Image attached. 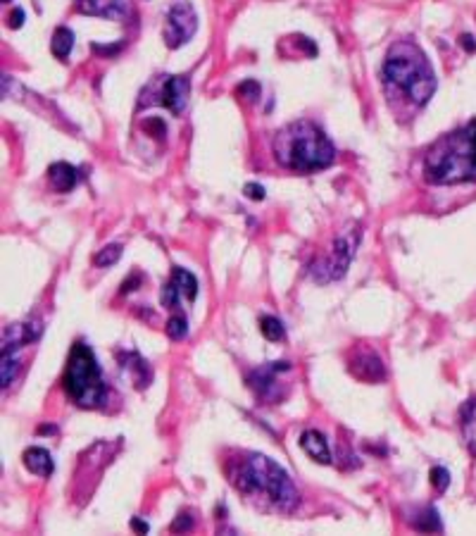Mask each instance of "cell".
Listing matches in <instances>:
<instances>
[{"mask_svg":"<svg viewBox=\"0 0 476 536\" xmlns=\"http://www.w3.org/2000/svg\"><path fill=\"white\" fill-rule=\"evenodd\" d=\"M424 177L441 186L476 181V120L445 133L429 148L424 158Z\"/></svg>","mask_w":476,"mask_h":536,"instance_id":"obj_1","label":"cell"},{"mask_svg":"<svg viewBox=\"0 0 476 536\" xmlns=\"http://www.w3.org/2000/svg\"><path fill=\"white\" fill-rule=\"evenodd\" d=\"M274 158L293 172H317L331 167L336 148L315 122H293L274 136Z\"/></svg>","mask_w":476,"mask_h":536,"instance_id":"obj_2","label":"cell"},{"mask_svg":"<svg viewBox=\"0 0 476 536\" xmlns=\"http://www.w3.org/2000/svg\"><path fill=\"white\" fill-rule=\"evenodd\" d=\"M384 81L402 91L414 105H427L436 93V74L424 50L414 41H395L384 60Z\"/></svg>","mask_w":476,"mask_h":536,"instance_id":"obj_3","label":"cell"},{"mask_svg":"<svg viewBox=\"0 0 476 536\" xmlns=\"http://www.w3.org/2000/svg\"><path fill=\"white\" fill-rule=\"evenodd\" d=\"M233 484L243 494L267 496L274 505L286 512L295 510V505L300 503L298 489H295L290 474L277 460L262 453H250L243 457V462L236 470V477H233Z\"/></svg>","mask_w":476,"mask_h":536,"instance_id":"obj_4","label":"cell"},{"mask_svg":"<svg viewBox=\"0 0 476 536\" xmlns=\"http://www.w3.org/2000/svg\"><path fill=\"white\" fill-rule=\"evenodd\" d=\"M63 387L72 403H76L79 407L93 410V407L103 405L105 393H108L103 370H100L93 350L83 341H76L72 346L63 374Z\"/></svg>","mask_w":476,"mask_h":536,"instance_id":"obj_5","label":"cell"},{"mask_svg":"<svg viewBox=\"0 0 476 536\" xmlns=\"http://www.w3.org/2000/svg\"><path fill=\"white\" fill-rule=\"evenodd\" d=\"M198 29V17L188 0H174L167 10L165 22V43L170 48H181L190 41Z\"/></svg>","mask_w":476,"mask_h":536,"instance_id":"obj_6","label":"cell"},{"mask_svg":"<svg viewBox=\"0 0 476 536\" xmlns=\"http://www.w3.org/2000/svg\"><path fill=\"white\" fill-rule=\"evenodd\" d=\"M357 238H360L357 234L352 238L340 236L338 241L334 243L331 253H329L322 262L312 265V277H315L317 282H334V279L343 277L350 265V260H352V253H355Z\"/></svg>","mask_w":476,"mask_h":536,"instance_id":"obj_7","label":"cell"},{"mask_svg":"<svg viewBox=\"0 0 476 536\" xmlns=\"http://www.w3.org/2000/svg\"><path fill=\"white\" fill-rule=\"evenodd\" d=\"M290 370V362H274V365H265L260 370L250 372L248 377V387L255 391V396L262 400V403H279L284 398V387L277 382L279 374L281 372H288Z\"/></svg>","mask_w":476,"mask_h":536,"instance_id":"obj_8","label":"cell"},{"mask_svg":"<svg viewBox=\"0 0 476 536\" xmlns=\"http://www.w3.org/2000/svg\"><path fill=\"white\" fill-rule=\"evenodd\" d=\"M153 91L158 93L155 103L165 105L172 115H181L188 105L190 96V79L186 76H162L158 83H153Z\"/></svg>","mask_w":476,"mask_h":536,"instance_id":"obj_9","label":"cell"},{"mask_svg":"<svg viewBox=\"0 0 476 536\" xmlns=\"http://www.w3.org/2000/svg\"><path fill=\"white\" fill-rule=\"evenodd\" d=\"M350 372L355 374L357 379H365L369 384H379L386 379V370H384V360L372 353L367 348H357L355 355L350 357Z\"/></svg>","mask_w":476,"mask_h":536,"instance_id":"obj_10","label":"cell"},{"mask_svg":"<svg viewBox=\"0 0 476 536\" xmlns=\"http://www.w3.org/2000/svg\"><path fill=\"white\" fill-rule=\"evenodd\" d=\"M76 13L105 19H122L126 15V0H76Z\"/></svg>","mask_w":476,"mask_h":536,"instance_id":"obj_11","label":"cell"},{"mask_svg":"<svg viewBox=\"0 0 476 536\" xmlns=\"http://www.w3.org/2000/svg\"><path fill=\"white\" fill-rule=\"evenodd\" d=\"M300 446L315 462H322V465H329V462H331V450H329L327 439H324V434L317 432V429H307V432H302L300 434Z\"/></svg>","mask_w":476,"mask_h":536,"instance_id":"obj_12","label":"cell"},{"mask_svg":"<svg viewBox=\"0 0 476 536\" xmlns=\"http://www.w3.org/2000/svg\"><path fill=\"white\" fill-rule=\"evenodd\" d=\"M22 462H24L26 470H29L31 474H38V477H50L53 470H55L53 457H50L48 450L41 448V446H31V448H26L24 455H22Z\"/></svg>","mask_w":476,"mask_h":536,"instance_id":"obj_13","label":"cell"},{"mask_svg":"<svg viewBox=\"0 0 476 536\" xmlns=\"http://www.w3.org/2000/svg\"><path fill=\"white\" fill-rule=\"evenodd\" d=\"M48 179L60 193H69L72 188L79 184V170L72 167L69 163H58V165H50L48 170Z\"/></svg>","mask_w":476,"mask_h":536,"instance_id":"obj_14","label":"cell"},{"mask_svg":"<svg viewBox=\"0 0 476 536\" xmlns=\"http://www.w3.org/2000/svg\"><path fill=\"white\" fill-rule=\"evenodd\" d=\"M460 429L464 446L469 448V453L476 455V398H469L460 410Z\"/></svg>","mask_w":476,"mask_h":536,"instance_id":"obj_15","label":"cell"},{"mask_svg":"<svg viewBox=\"0 0 476 536\" xmlns=\"http://www.w3.org/2000/svg\"><path fill=\"white\" fill-rule=\"evenodd\" d=\"M17 372H19V348L3 346V353H0V384H3V389H10Z\"/></svg>","mask_w":476,"mask_h":536,"instance_id":"obj_16","label":"cell"},{"mask_svg":"<svg viewBox=\"0 0 476 536\" xmlns=\"http://www.w3.org/2000/svg\"><path fill=\"white\" fill-rule=\"evenodd\" d=\"M120 357H122V365L129 367V372H131L136 387L138 389L148 387V384H150V367H148V362H145L143 357L136 355V353H122Z\"/></svg>","mask_w":476,"mask_h":536,"instance_id":"obj_17","label":"cell"},{"mask_svg":"<svg viewBox=\"0 0 476 536\" xmlns=\"http://www.w3.org/2000/svg\"><path fill=\"white\" fill-rule=\"evenodd\" d=\"M170 282L174 284V286L179 289V293H181L186 300L198 298V279L190 275L188 270H183V267H174V270H172Z\"/></svg>","mask_w":476,"mask_h":536,"instance_id":"obj_18","label":"cell"},{"mask_svg":"<svg viewBox=\"0 0 476 536\" xmlns=\"http://www.w3.org/2000/svg\"><path fill=\"white\" fill-rule=\"evenodd\" d=\"M72 48H74V33H72V29H67V26L55 29L53 43H50V50H53L55 58L67 60L69 58V53H72Z\"/></svg>","mask_w":476,"mask_h":536,"instance_id":"obj_19","label":"cell"},{"mask_svg":"<svg viewBox=\"0 0 476 536\" xmlns=\"http://www.w3.org/2000/svg\"><path fill=\"white\" fill-rule=\"evenodd\" d=\"M419 520H412L410 524L414 529H419V532H441L443 529V524H441V517L438 512H436V507H427V510L419 512Z\"/></svg>","mask_w":476,"mask_h":536,"instance_id":"obj_20","label":"cell"},{"mask_svg":"<svg viewBox=\"0 0 476 536\" xmlns=\"http://www.w3.org/2000/svg\"><path fill=\"white\" fill-rule=\"evenodd\" d=\"M260 332L265 334L270 341H281L286 329H284V325H281V320H279V317L267 315V317H260Z\"/></svg>","mask_w":476,"mask_h":536,"instance_id":"obj_21","label":"cell"},{"mask_svg":"<svg viewBox=\"0 0 476 536\" xmlns=\"http://www.w3.org/2000/svg\"><path fill=\"white\" fill-rule=\"evenodd\" d=\"M122 243H110V245H105L100 253H95V258H93V262H95V267H110V265H115L117 260L122 258Z\"/></svg>","mask_w":476,"mask_h":536,"instance_id":"obj_22","label":"cell"},{"mask_svg":"<svg viewBox=\"0 0 476 536\" xmlns=\"http://www.w3.org/2000/svg\"><path fill=\"white\" fill-rule=\"evenodd\" d=\"M188 334V322L183 315H177V317H170V322H167V336L172 339V341H181V339H186Z\"/></svg>","mask_w":476,"mask_h":536,"instance_id":"obj_23","label":"cell"},{"mask_svg":"<svg viewBox=\"0 0 476 536\" xmlns=\"http://www.w3.org/2000/svg\"><path fill=\"white\" fill-rule=\"evenodd\" d=\"M431 484L438 494H445L448 487H450V472L445 467H431Z\"/></svg>","mask_w":476,"mask_h":536,"instance_id":"obj_24","label":"cell"},{"mask_svg":"<svg viewBox=\"0 0 476 536\" xmlns=\"http://www.w3.org/2000/svg\"><path fill=\"white\" fill-rule=\"evenodd\" d=\"M160 298H162V305L172 310V308H177V305H179V298H181V293H179V289L174 286V284L167 282L165 289H162V295H160Z\"/></svg>","mask_w":476,"mask_h":536,"instance_id":"obj_25","label":"cell"},{"mask_svg":"<svg viewBox=\"0 0 476 536\" xmlns=\"http://www.w3.org/2000/svg\"><path fill=\"white\" fill-rule=\"evenodd\" d=\"M245 93H250V100H255L257 96H260V83L257 81H243L238 86V96L245 98Z\"/></svg>","mask_w":476,"mask_h":536,"instance_id":"obj_26","label":"cell"},{"mask_svg":"<svg viewBox=\"0 0 476 536\" xmlns=\"http://www.w3.org/2000/svg\"><path fill=\"white\" fill-rule=\"evenodd\" d=\"M190 527H193V520H190L188 512H181V517H179V522L172 524V529H174V532H183V529H190Z\"/></svg>","mask_w":476,"mask_h":536,"instance_id":"obj_27","label":"cell"},{"mask_svg":"<svg viewBox=\"0 0 476 536\" xmlns=\"http://www.w3.org/2000/svg\"><path fill=\"white\" fill-rule=\"evenodd\" d=\"M245 195H250V198H255V200H262L265 198V191H262L260 184H248V186H245Z\"/></svg>","mask_w":476,"mask_h":536,"instance_id":"obj_28","label":"cell"},{"mask_svg":"<svg viewBox=\"0 0 476 536\" xmlns=\"http://www.w3.org/2000/svg\"><path fill=\"white\" fill-rule=\"evenodd\" d=\"M22 24H24V13H22V10H15V13L10 15V26L17 29V26H22Z\"/></svg>","mask_w":476,"mask_h":536,"instance_id":"obj_29","label":"cell"},{"mask_svg":"<svg viewBox=\"0 0 476 536\" xmlns=\"http://www.w3.org/2000/svg\"><path fill=\"white\" fill-rule=\"evenodd\" d=\"M122 46H95V43H93V46H91V50H93V53H105V55H115L117 53V50H120Z\"/></svg>","mask_w":476,"mask_h":536,"instance_id":"obj_30","label":"cell"},{"mask_svg":"<svg viewBox=\"0 0 476 536\" xmlns=\"http://www.w3.org/2000/svg\"><path fill=\"white\" fill-rule=\"evenodd\" d=\"M131 529H138L141 534H148V524L141 520H131Z\"/></svg>","mask_w":476,"mask_h":536,"instance_id":"obj_31","label":"cell"},{"mask_svg":"<svg viewBox=\"0 0 476 536\" xmlns=\"http://www.w3.org/2000/svg\"><path fill=\"white\" fill-rule=\"evenodd\" d=\"M462 43H464V48H467V50H474V48H476V43L472 41V36H462Z\"/></svg>","mask_w":476,"mask_h":536,"instance_id":"obj_32","label":"cell"}]
</instances>
